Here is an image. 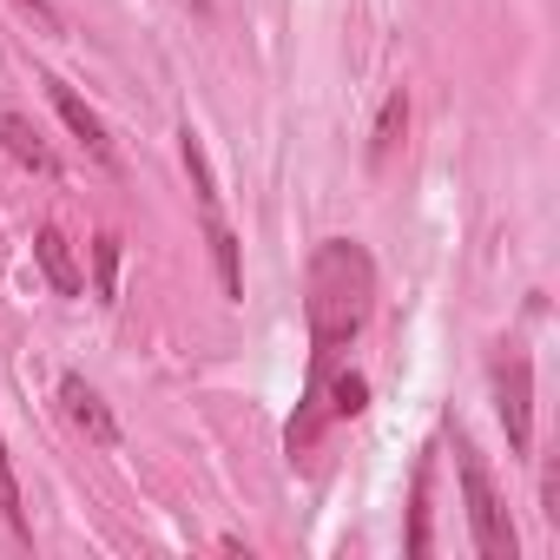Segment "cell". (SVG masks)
I'll return each mask as SVG.
<instances>
[{"label": "cell", "instance_id": "8", "mask_svg": "<svg viewBox=\"0 0 560 560\" xmlns=\"http://www.w3.org/2000/svg\"><path fill=\"white\" fill-rule=\"evenodd\" d=\"M205 244H211V264H218V284H224V304H244V257H237V237L218 211H205Z\"/></svg>", "mask_w": 560, "mask_h": 560}, {"label": "cell", "instance_id": "1", "mask_svg": "<svg viewBox=\"0 0 560 560\" xmlns=\"http://www.w3.org/2000/svg\"><path fill=\"white\" fill-rule=\"evenodd\" d=\"M370 311H376V257H370L357 237H324V244L311 250V264H304L311 383H304V402H298V416H291V429H284V448H291V455H304V448L324 435V422H330V409H324V376H330L337 357L363 337Z\"/></svg>", "mask_w": 560, "mask_h": 560}, {"label": "cell", "instance_id": "15", "mask_svg": "<svg viewBox=\"0 0 560 560\" xmlns=\"http://www.w3.org/2000/svg\"><path fill=\"white\" fill-rule=\"evenodd\" d=\"M21 8H27V14H34V21L47 27V34H60V27H67V21H60V8H54V0H21Z\"/></svg>", "mask_w": 560, "mask_h": 560}, {"label": "cell", "instance_id": "4", "mask_svg": "<svg viewBox=\"0 0 560 560\" xmlns=\"http://www.w3.org/2000/svg\"><path fill=\"white\" fill-rule=\"evenodd\" d=\"M47 100H54V113L67 119V132H73V139L86 145V159H93L100 172H119V145H113L106 119H100V113H93V106H86V100H80V93L67 86V80H47Z\"/></svg>", "mask_w": 560, "mask_h": 560}, {"label": "cell", "instance_id": "2", "mask_svg": "<svg viewBox=\"0 0 560 560\" xmlns=\"http://www.w3.org/2000/svg\"><path fill=\"white\" fill-rule=\"evenodd\" d=\"M455 475H462V508H468V534H475V553L481 560H514L521 540H514V521L501 508V488L481 462V448L455 429Z\"/></svg>", "mask_w": 560, "mask_h": 560}, {"label": "cell", "instance_id": "11", "mask_svg": "<svg viewBox=\"0 0 560 560\" xmlns=\"http://www.w3.org/2000/svg\"><path fill=\"white\" fill-rule=\"evenodd\" d=\"M0 521L14 527V540H34V521H27V508H21V475H14L8 442H0Z\"/></svg>", "mask_w": 560, "mask_h": 560}, {"label": "cell", "instance_id": "7", "mask_svg": "<svg viewBox=\"0 0 560 560\" xmlns=\"http://www.w3.org/2000/svg\"><path fill=\"white\" fill-rule=\"evenodd\" d=\"M0 145H8L27 172H40V178H60V152L40 139V126L27 119V113H0Z\"/></svg>", "mask_w": 560, "mask_h": 560}, {"label": "cell", "instance_id": "6", "mask_svg": "<svg viewBox=\"0 0 560 560\" xmlns=\"http://www.w3.org/2000/svg\"><path fill=\"white\" fill-rule=\"evenodd\" d=\"M34 264H40V277H47L60 298H80V291H86V277H80L73 244L60 237V224H40V231H34Z\"/></svg>", "mask_w": 560, "mask_h": 560}, {"label": "cell", "instance_id": "3", "mask_svg": "<svg viewBox=\"0 0 560 560\" xmlns=\"http://www.w3.org/2000/svg\"><path fill=\"white\" fill-rule=\"evenodd\" d=\"M494 409H501L508 448L534 455V363H527V350H501V363H494Z\"/></svg>", "mask_w": 560, "mask_h": 560}, {"label": "cell", "instance_id": "14", "mask_svg": "<svg viewBox=\"0 0 560 560\" xmlns=\"http://www.w3.org/2000/svg\"><path fill=\"white\" fill-rule=\"evenodd\" d=\"M93 298L100 304H119V237L113 231L93 237Z\"/></svg>", "mask_w": 560, "mask_h": 560}, {"label": "cell", "instance_id": "9", "mask_svg": "<svg viewBox=\"0 0 560 560\" xmlns=\"http://www.w3.org/2000/svg\"><path fill=\"white\" fill-rule=\"evenodd\" d=\"M402 132H409V93L396 86V93L383 100L376 126H370V152H363V159H370V172H383V165H389V152L402 145Z\"/></svg>", "mask_w": 560, "mask_h": 560}, {"label": "cell", "instance_id": "13", "mask_svg": "<svg viewBox=\"0 0 560 560\" xmlns=\"http://www.w3.org/2000/svg\"><path fill=\"white\" fill-rule=\"evenodd\" d=\"M324 396H330V402H324L330 416H363V409H370V383H363L357 370H330V376H324Z\"/></svg>", "mask_w": 560, "mask_h": 560}, {"label": "cell", "instance_id": "10", "mask_svg": "<svg viewBox=\"0 0 560 560\" xmlns=\"http://www.w3.org/2000/svg\"><path fill=\"white\" fill-rule=\"evenodd\" d=\"M429 475H435V455L416 462V488H409V540H402V547H409L416 560L435 547V534H429Z\"/></svg>", "mask_w": 560, "mask_h": 560}, {"label": "cell", "instance_id": "12", "mask_svg": "<svg viewBox=\"0 0 560 560\" xmlns=\"http://www.w3.org/2000/svg\"><path fill=\"white\" fill-rule=\"evenodd\" d=\"M178 152H185V172H191V191H198V205L205 211H218V178H211V159H205V139L185 126L178 132Z\"/></svg>", "mask_w": 560, "mask_h": 560}, {"label": "cell", "instance_id": "5", "mask_svg": "<svg viewBox=\"0 0 560 560\" xmlns=\"http://www.w3.org/2000/svg\"><path fill=\"white\" fill-rule=\"evenodd\" d=\"M60 402H67V416H73V429L93 442V448H119V416L106 409V396L80 376V370H67L60 376Z\"/></svg>", "mask_w": 560, "mask_h": 560}]
</instances>
